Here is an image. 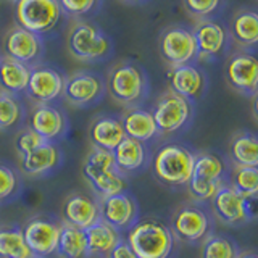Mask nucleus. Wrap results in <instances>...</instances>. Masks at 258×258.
Listing matches in <instances>:
<instances>
[{"label":"nucleus","instance_id":"nucleus-1","mask_svg":"<svg viewBox=\"0 0 258 258\" xmlns=\"http://www.w3.org/2000/svg\"><path fill=\"white\" fill-rule=\"evenodd\" d=\"M124 242L139 258H168L173 252L174 236L165 223L145 218L127 229Z\"/></svg>","mask_w":258,"mask_h":258},{"label":"nucleus","instance_id":"nucleus-2","mask_svg":"<svg viewBox=\"0 0 258 258\" xmlns=\"http://www.w3.org/2000/svg\"><path fill=\"white\" fill-rule=\"evenodd\" d=\"M194 161H196V155L187 147L179 144H166L153 155L152 169L160 182L179 187V185L189 184Z\"/></svg>","mask_w":258,"mask_h":258},{"label":"nucleus","instance_id":"nucleus-3","mask_svg":"<svg viewBox=\"0 0 258 258\" xmlns=\"http://www.w3.org/2000/svg\"><path fill=\"white\" fill-rule=\"evenodd\" d=\"M83 174L100 199L116 196L126 189L124 176L116 169L113 153L108 150L94 147L89 152L83 165Z\"/></svg>","mask_w":258,"mask_h":258},{"label":"nucleus","instance_id":"nucleus-4","mask_svg":"<svg viewBox=\"0 0 258 258\" xmlns=\"http://www.w3.org/2000/svg\"><path fill=\"white\" fill-rule=\"evenodd\" d=\"M224 163L215 153L204 152L196 155L190 181L187 184L190 196L196 200H212L216 192L226 185Z\"/></svg>","mask_w":258,"mask_h":258},{"label":"nucleus","instance_id":"nucleus-5","mask_svg":"<svg viewBox=\"0 0 258 258\" xmlns=\"http://www.w3.org/2000/svg\"><path fill=\"white\" fill-rule=\"evenodd\" d=\"M108 92L118 103L133 107L147 92V79L133 63H119L108 73Z\"/></svg>","mask_w":258,"mask_h":258},{"label":"nucleus","instance_id":"nucleus-6","mask_svg":"<svg viewBox=\"0 0 258 258\" xmlns=\"http://www.w3.org/2000/svg\"><path fill=\"white\" fill-rule=\"evenodd\" d=\"M60 15L58 0H16L15 5V20L18 26L37 36L53 29Z\"/></svg>","mask_w":258,"mask_h":258},{"label":"nucleus","instance_id":"nucleus-7","mask_svg":"<svg viewBox=\"0 0 258 258\" xmlns=\"http://www.w3.org/2000/svg\"><path fill=\"white\" fill-rule=\"evenodd\" d=\"M68 50L81 61L100 60L110 52L111 42L108 37L89 23H76L68 32Z\"/></svg>","mask_w":258,"mask_h":258},{"label":"nucleus","instance_id":"nucleus-8","mask_svg":"<svg viewBox=\"0 0 258 258\" xmlns=\"http://www.w3.org/2000/svg\"><path fill=\"white\" fill-rule=\"evenodd\" d=\"M152 115L158 127V133L173 134L182 129L190 119L192 107L187 99L169 91L155 102Z\"/></svg>","mask_w":258,"mask_h":258},{"label":"nucleus","instance_id":"nucleus-9","mask_svg":"<svg viewBox=\"0 0 258 258\" xmlns=\"http://www.w3.org/2000/svg\"><path fill=\"white\" fill-rule=\"evenodd\" d=\"M23 236L36 258H45L56 253L61 224L45 216H36L24 224Z\"/></svg>","mask_w":258,"mask_h":258},{"label":"nucleus","instance_id":"nucleus-10","mask_svg":"<svg viewBox=\"0 0 258 258\" xmlns=\"http://www.w3.org/2000/svg\"><path fill=\"white\" fill-rule=\"evenodd\" d=\"M160 53L171 68L189 64L199 55L196 37L181 26L169 28L160 37Z\"/></svg>","mask_w":258,"mask_h":258},{"label":"nucleus","instance_id":"nucleus-11","mask_svg":"<svg viewBox=\"0 0 258 258\" xmlns=\"http://www.w3.org/2000/svg\"><path fill=\"white\" fill-rule=\"evenodd\" d=\"M210 231V218L196 205H182L171 218V232L179 240L194 242L204 240Z\"/></svg>","mask_w":258,"mask_h":258},{"label":"nucleus","instance_id":"nucleus-12","mask_svg":"<svg viewBox=\"0 0 258 258\" xmlns=\"http://www.w3.org/2000/svg\"><path fill=\"white\" fill-rule=\"evenodd\" d=\"M100 208V220L108 223L118 231L129 229L136 224L137 215H139V207L134 197L129 194H116V196L102 197L99 200Z\"/></svg>","mask_w":258,"mask_h":258},{"label":"nucleus","instance_id":"nucleus-13","mask_svg":"<svg viewBox=\"0 0 258 258\" xmlns=\"http://www.w3.org/2000/svg\"><path fill=\"white\" fill-rule=\"evenodd\" d=\"M228 84L240 94L258 92V58L252 53L240 52L232 55L226 64Z\"/></svg>","mask_w":258,"mask_h":258},{"label":"nucleus","instance_id":"nucleus-14","mask_svg":"<svg viewBox=\"0 0 258 258\" xmlns=\"http://www.w3.org/2000/svg\"><path fill=\"white\" fill-rule=\"evenodd\" d=\"M63 87L64 78L60 75V71L50 67H36L31 70L26 92L29 99L39 105H45L63 95Z\"/></svg>","mask_w":258,"mask_h":258},{"label":"nucleus","instance_id":"nucleus-15","mask_svg":"<svg viewBox=\"0 0 258 258\" xmlns=\"http://www.w3.org/2000/svg\"><path fill=\"white\" fill-rule=\"evenodd\" d=\"M103 94V83L92 73L79 71L64 79L63 95L75 107H86L97 102Z\"/></svg>","mask_w":258,"mask_h":258},{"label":"nucleus","instance_id":"nucleus-16","mask_svg":"<svg viewBox=\"0 0 258 258\" xmlns=\"http://www.w3.org/2000/svg\"><path fill=\"white\" fill-rule=\"evenodd\" d=\"M63 223L79 229H89L97 221H100L99 202L84 194H73L63 204L61 210Z\"/></svg>","mask_w":258,"mask_h":258},{"label":"nucleus","instance_id":"nucleus-17","mask_svg":"<svg viewBox=\"0 0 258 258\" xmlns=\"http://www.w3.org/2000/svg\"><path fill=\"white\" fill-rule=\"evenodd\" d=\"M4 45L7 56L24 64L37 60V56L42 52V42H40L39 36L21 26H16L8 32Z\"/></svg>","mask_w":258,"mask_h":258},{"label":"nucleus","instance_id":"nucleus-18","mask_svg":"<svg viewBox=\"0 0 258 258\" xmlns=\"http://www.w3.org/2000/svg\"><path fill=\"white\" fill-rule=\"evenodd\" d=\"M212 207L216 218L224 224L237 226L248 221L244 208V197L239 196L229 184L216 192V196L212 199Z\"/></svg>","mask_w":258,"mask_h":258},{"label":"nucleus","instance_id":"nucleus-19","mask_svg":"<svg viewBox=\"0 0 258 258\" xmlns=\"http://www.w3.org/2000/svg\"><path fill=\"white\" fill-rule=\"evenodd\" d=\"M29 127L39 136H42L45 141L53 142L67 133V118L58 108L52 107V105H37L31 113Z\"/></svg>","mask_w":258,"mask_h":258},{"label":"nucleus","instance_id":"nucleus-20","mask_svg":"<svg viewBox=\"0 0 258 258\" xmlns=\"http://www.w3.org/2000/svg\"><path fill=\"white\" fill-rule=\"evenodd\" d=\"M61 163V152L55 142H44L37 149L21 157V169L28 176H44Z\"/></svg>","mask_w":258,"mask_h":258},{"label":"nucleus","instance_id":"nucleus-21","mask_svg":"<svg viewBox=\"0 0 258 258\" xmlns=\"http://www.w3.org/2000/svg\"><path fill=\"white\" fill-rule=\"evenodd\" d=\"M126 137L121 119L113 116L97 118L89 127V139L95 149L113 152Z\"/></svg>","mask_w":258,"mask_h":258},{"label":"nucleus","instance_id":"nucleus-22","mask_svg":"<svg viewBox=\"0 0 258 258\" xmlns=\"http://www.w3.org/2000/svg\"><path fill=\"white\" fill-rule=\"evenodd\" d=\"M168 81L169 86H171V91L187 100L197 99L205 86L204 75L192 64L171 68L168 73Z\"/></svg>","mask_w":258,"mask_h":258},{"label":"nucleus","instance_id":"nucleus-23","mask_svg":"<svg viewBox=\"0 0 258 258\" xmlns=\"http://www.w3.org/2000/svg\"><path fill=\"white\" fill-rule=\"evenodd\" d=\"M121 123H123L126 137H131V139L139 142H149L158 134V127L152 111L139 107H131L126 110L123 118H121Z\"/></svg>","mask_w":258,"mask_h":258},{"label":"nucleus","instance_id":"nucleus-24","mask_svg":"<svg viewBox=\"0 0 258 258\" xmlns=\"http://www.w3.org/2000/svg\"><path fill=\"white\" fill-rule=\"evenodd\" d=\"M87 237V256H110V253L115 250V247L119 244L121 236L119 231L115 229L105 221H97L94 226L86 229Z\"/></svg>","mask_w":258,"mask_h":258},{"label":"nucleus","instance_id":"nucleus-25","mask_svg":"<svg viewBox=\"0 0 258 258\" xmlns=\"http://www.w3.org/2000/svg\"><path fill=\"white\" fill-rule=\"evenodd\" d=\"M111 153L115 158L116 169L121 174L134 173L141 169L149 158V152L145 149L144 142L131 139V137H124Z\"/></svg>","mask_w":258,"mask_h":258},{"label":"nucleus","instance_id":"nucleus-26","mask_svg":"<svg viewBox=\"0 0 258 258\" xmlns=\"http://www.w3.org/2000/svg\"><path fill=\"white\" fill-rule=\"evenodd\" d=\"M192 34L196 37L199 55L212 56L223 50L226 42V32L218 23L210 20H202L196 24Z\"/></svg>","mask_w":258,"mask_h":258},{"label":"nucleus","instance_id":"nucleus-27","mask_svg":"<svg viewBox=\"0 0 258 258\" xmlns=\"http://www.w3.org/2000/svg\"><path fill=\"white\" fill-rule=\"evenodd\" d=\"M29 75L31 70L28 64L13 60L7 55L0 58V87L4 89V92L13 95L26 91Z\"/></svg>","mask_w":258,"mask_h":258},{"label":"nucleus","instance_id":"nucleus-28","mask_svg":"<svg viewBox=\"0 0 258 258\" xmlns=\"http://www.w3.org/2000/svg\"><path fill=\"white\" fill-rule=\"evenodd\" d=\"M234 42L240 47H253L258 44V13L253 10H239L231 23Z\"/></svg>","mask_w":258,"mask_h":258},{"label":"nucleus","instance_id":"nucleus-29","mask_svg":"<svg viewBox=\"0 0 258 258\" xmlns=\"http://www.w3.org/2000/svg\"><path fill=\"white\" fill-rule=\"evenodd\" d=\"M56 253H58L60 258H86L87 256L86 231L63 223Z\"/></svg>","mask_w":258,"mask_h":258},{"label":"nucleus","instance_id":"nucleus-30","mask_svg":"<svg viewBox=\"0 0 258 258\" xmlns=\"http://www.w3.org/2000/svg\"><path fill=\"white\" fill-rule=\"evenodd\" d=\"M229 155L236 166H258V136L237 134L231 141Z\"/></svg>","mask_w":258,"mask_h":258},{"label":"nucleus","instance_id":"nucleus-31","mask_svg":"<svg viewBox=\"0 0 258 258\" xmlns=\"http://www.w3.org/2000/svg\"><path fill=\"white\" fill-rule=\"evenodd\" d=\"M0 258H34L20 228H0Z\"/></svg>","mask_w":258,"mask_h":258},{"label":"nucleus","instance_id":"nucleus-32","mask_svg":"<svg viewBox=\"0 0 258 258\" xmlns=\"http://www.w3.org/2000/svg\"><path fill=\"white\" fill-rule=\"evenodd\" d=\"M229 185L244 199L258 196V166L234 165Z\"/></svg>","mask_w":258,"mask_h":258},{"label":"nucleus","instance_id":"nucleus-33","mask_svg":"<svg viewBox=\"0 0 258 258\" xmlns=\"http://www.w3.org/2000/svg\"><path fill=\"white\" fill-rule=\"evenodd\" d=\"M239 248L232 239L226 236H207L202 244L200 258H237Z\"/></svg>","mask_w":258,"mask_h":258},{"label":"nucleus","instance_id":"nucleus-34","mask_svg":"<svg viewBox=\"0 0 258 258\" xmlns=\"http://www.w3.org/2000/svg\"><path fill=\"white\" fill-rule=\"evenodd\" d=\"M23 118V107L15 95L0 92V129H10Z\"/></svg>","mask_w":258,"mask_h":258},{"label":"nucleus","instance_id":"nucleus-35","mask_svg":"<svg viewBox=\"0 0 258 258\" xmlns=\"http://www.w3.org/2000/svg\"><path fill=\"white\" fill-rule=\"evenodd\" d=\"M20 192V176L12 166L0 163V202L15 197Z\"/></svg>","mask_w":258,"mask_h":258},{"label":"nucleus","instance_id":"nucleus-36","mask_svg":"<svg viewBox=\"0 0 258 258\" xmlns=\"http://www.w3.org/2000/svg\"><path fill=\"white\" fill-rule=\"evenodd\" d=\"M44 142H47L42 136H39L36 131H32L31 127H28L26 131H23L21 134H18L15 141V147H16V152H18V155L23 157L29 153L31 150L37 149L39 145H42Z\"/></svg>","mask_w":258,"mask_h":258},{"label":"nucleus","instance_id":"nucleus-37","mask_svg":"<svg viewBox=\"0 0 258 258\" xmlns=\"http://www.w3.org/2000/svg\"><path fill=\"white\" fill-rule=\"evenodd\" d=\"M97 0H58L61 12L70 16H81L89 13L94 8Z\"/></svg>","mask_w":258,"mask_h":258},{"label":"nucleus","instance_id":"nucleus-38","mask_svg":"<svg viewBox=\"0 0 258 258\" xmlns=\"http://www.w3.org/2000/svg\"><path fill=\"white\" fill-rule=\"evenodd\" d=\"M184 7L187 8V12L194 16H208L213 13L221 0H182Z\"/></svg>","mask_w":258,"mask_h":258},{"label":"nucleus","instance_id":"nucleus-39","mask_svg":"<svg viewBox=\"0 0 258 258\" xmlns=\"http://www.w3.org/2000/svg\"><path fill=\"white\" fill-rule=\"evenodd\" d=\"M244 208L247 220H258V196L245 197L244 199Z\"/></svg>","mask_w":258,"mask_h":258},{"label":"nucleus","instance_id":"nucleus-40","mask_svg":"<svg viewBox=\"0 0 258 258\" xmlns=\"http://www.w3.org/2000/svg\"><path fill=\"white\" fill-rule=\"evenodd\" d=\"M110 258H139V256L133 252L131 247H129L124 240H121L115 247V250L110 253Z\"/></svg>","mask_w":258,"mask_h":258},{"label":"nucleus","instance_id":"nucleus-41","mask_svg":"<svg viewBox=\"0 0 258 258\" xmlns=\"http://www.w3.org/2000/svg\"><path fill=\"white\" fill-rule=\"evenodd\" d=\"M252 113H253L255 119L258 121V92L253 94V99H252Z\"/></svg>","mask_w":258,"mask_h":258},{"label":"nucleus","instance_id":"nucleus-42","mask_svg":"<svg viewBox=\"0 0 258 258\" xmlns=\"http://www.w3.org/2000/svg\"><path fill=\"white\" fill-rule=\"evenodd\" d=\"M237 258H258L256 252H244V253H239Z\"/></svg>","mask_w":258,"mask_h":258},{"label":"nucleus","instance_id":"nucleus-43","mask_svg":"<svg viewBox=\"0 0 258 258\" xmlns=\"http://www.w3.org/2000/svg\"><path fill=\"white\" fill-rule=\"evenodd\" d=\"M126 2H139V0H126Z\"/></svg>","mask_w":258,"mask_h":258},{"label":"nucleus","instance_id":"nucleus-44","mask_svg":"<svg viewBox=\"0 0 258 258\" xmlns=\"http://www.w3.org/2000/svg\"><path fill=\"white\" fill-rule=\"evenodd\" d=\"M15 2H16V0H15Z\"/></svg>","mask_w":258,"mask_h":258},{"label":"nucleus","instance_id":"nucleus-45","mask_svg":"<svg viewBox=\"0 0 258 258\" xmlns=\"http://www.w3.org/2000/svg\"><path fill=\"white\" fill-rule=\"evenodd\" d=\"M34 258H36V256H34Z\"/></svg>","mask_w":258,"mask_h":258}]
</instances>
